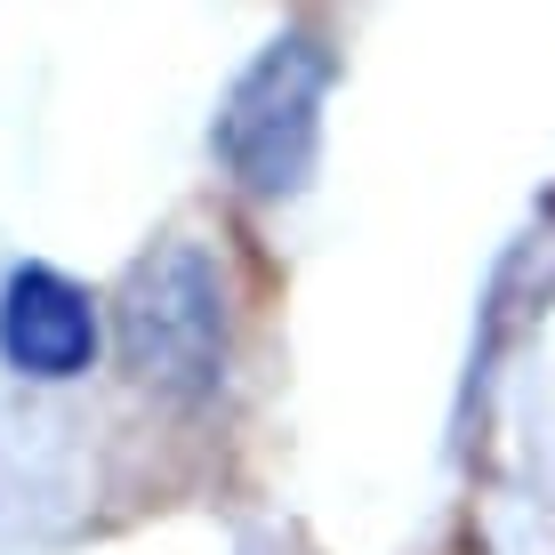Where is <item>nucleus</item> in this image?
Instances as JSON below:
<instances>
[{
  "label": "nucleus",
  "mask_w": 555,
  "mask_h": 555,
  "mask_svg": "<svg viewBox=\"0 0 555 555\" xmlns=\"http://www.w3.org/2000/svg\"><path fill=\"white\" fill-rule=\"evenodd\" d=\"M121 371L162 403H209L225 387V282L202 242L169 234L129 266L113 298Z\"/></svg>",
  "instance_id": "obj_1"
},
{
  "label": "nucleus",
  "mask_w": 555,
  "mask_h": 555,
  "mask_svg": "<svg viewBox=\"0 0 555 555\" xmlns=\"http://www.w3.org/2000/svg\"><path fill=\"white\" fill-rule=\"evenodd\" d=\"M331 73L338 65H331V49H322L314 33H282V41H266L250 65L234 73L209 145H218L225 178H234L242 194L282 202V194H298V185L314 178Z\"/></svg>",
  "instance_id": "obj_2"
},
{
  "label": "nucleus",
  "mask_w": 555,
  "mask_h": 555,
  "mask_svg": "<svg viewBox=\"0 0 555 555\" xmlns=\"http://www.w3.org/2000/svg\"><path fill=\"white\" fill-rule=\"evenodd\" d=\"M98 298L56 266H16L0 282V354L25 378H81L98 362Z\"/></svg>",
  "instance_id": "obj_3"
}]
</instances>
